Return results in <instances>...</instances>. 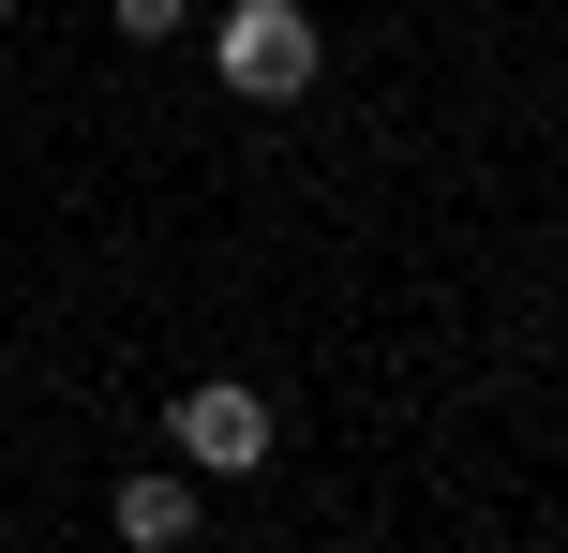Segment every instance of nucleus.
<instances>
[{"mask_svg":"<svg viewBox=\"0 0 568 553\" xmlns=\"http://www.w3.org/2000/svg\"><path fill=\"white\" fill-rule=\"evenodd\" d=\"M314 60H329V45H314L300 0H225V16H210V75H225L240 105H300Z\"/></svg>","mask_w":568,"mask_h":553,"instance_id":"obj_1","label":"nucleus"},{"mask_svg":"<svg viewBox=\"0 0 568 553\" xmlns=\"http://www.w3.org/2000/svg\"><path fill=\"white\" fill-rule=\"evenodd\" d=\"M165 434H180V464H195V479H255L284 419H270V389L210 375V389H180V404H165Z\"/></svg>","mask_w":568,"mask_h":553,"instance_id":"obj_2","label":"nucleus"},{"mask_svg":"<svg viewBox=\"0 0 568 553\" xmlns=\"http://www.w3.org/2000/svg\"><path fill=\"white\" fill-rule=\"evenodd\" d=\"M180 539H195V464H150V479H120V553H180Z\"/></svg>","mask_w":568,"mask_h":553,"instance_id":"obj_3","label":"nucleus"},{"mask_svg":"<svg viewBox=\"0 0 568 553\" xmlns=\"http://www.w3.org/2000/svg\"><path fill=\"white\" fill-rule=\"evenodd\" d=\"M120 30H135V45H180V30H195V0H120Z\"/></svg>","mask_w":568,"mask_h":553,"instance_id":"obj_4","label":"nucleus"},{"mask_svg":"<svg viewBox=\"0 0 568 553\" xmlns=\"http://www.w3.org/2000/svg\"><path fill=\"white\" fill-rule=\"evenodd\" d=\"M0 16H16V0H0Z\"/></svg>","mask_w":568,"mask_h":553,"instance_id":"obj_5","label":"nucleus"}]
</instances>
